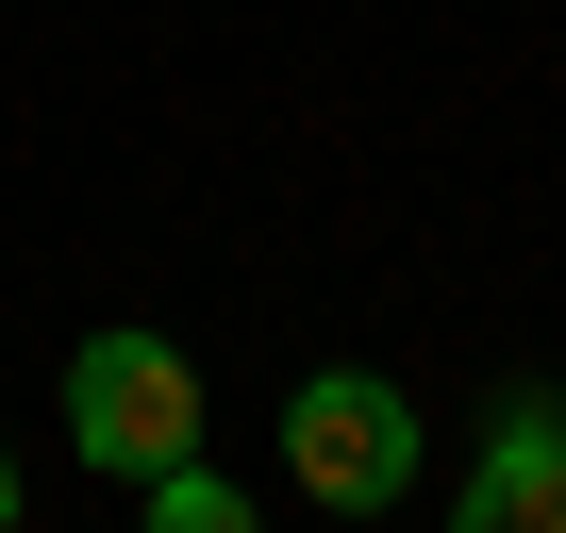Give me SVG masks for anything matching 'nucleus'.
Returning <instances> with one entry per match:
<instances>
[{
	"instance_id": "nucleus-2",
	"label": "nucleus",
	"mask_w": 566,
	"mask_h": 533,
	"mask_svg": "<svg viewBox=\"0 0 566 533\" xmlns=\"http://www.w3.org/2000/svg\"><path fill=\"white\" fill-rule=\"evenodd\" d=\"M67 450H84L101 483L184 467V450H200V367H184L167 334H84V367H67Z\"/></svg>"
},
{
	"instance_id": "nucleus-5",
	"label": "nucleus",
	"mask_w": 566,
	"mask_h": 533,
	"mask_svg": "<svg viewBox=\"0 0 566 533\" xmlns=\"http://www.w3.org/2000/svg\"><path fill=\"white\" fill-rule=\"evenodd\" d=\"M0 533H18V450H0Z\"/></svg>"
},
{
	"instance_id": "nucleus-1",
	"label": "nucleus",
	"mask_w": 566,
	"mask_h": 533,
	"mask_svg": "<svg viewBox=\"0 0 566 533\" xmlns=\"http://www.w3.org/2000/svg\"><path fill=\"white\" fill-rule=\"evenodd\" d=\"M283 483H301L317 516H384L417 483V400L384 367H317L301 400H283Z\"/></svg>"
},
{
	"instance_id": "nucleus-3",
	"label": "nucleus",
	"mask_w": 566,
	"mask_h": 533,
	"mask_svg": "<svg viewBox=\"0 0 566 533\" xmlns=\"http://www.w3.org/2000/svg\"><path fill=\"white\" fill-rule=\"evenodd\" d=\"M450 533H566V400H500V433L450 483Z\"/></svg>"
},
{
	"instance_id": "nucleus-4",
	"label": "nucleus",
	"mask_w": 566,
	"mask_h": 533,
	"mask_svg": "<svg viewBox=\"0 0 566 533\" xmlns=\"http://www.w3.org/2000/svg\"><path fill=\"white\" fill-rule=\"evenodd\" d=\"M134 500H150V533H266V516H250V483H217L200 450H184V467H150Z\"/></svg>"
}]
</instances>
